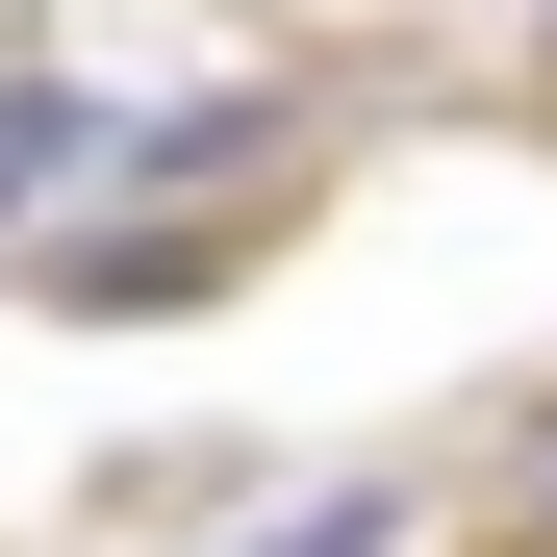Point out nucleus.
Masks as SVG:
<instances>
[{"instance_id":"1","label":"nucleus","mask_w":557,"mask_h":557,"mask_svg":"<svg viewBox=\"0 0 557 557\" xmlns=\"http://www.w3.org/2000/svg\"><path fill=\"white\" fill-rule=\"evenodd\" d=\"M102 177H127V102H102V76H51V51H0V278L102 203Z\"/></svg>"},{"instance_id":"2","label":"nucleus","mask_w":557,"mask_h":557,"mask_svg":"<svg viewBox=\"0 0 557 557\" xmlns=\"http://www.w3.org/2000/svg\"><path fill=\"white\" fill-rule=\"evenodd\" d=\"M482 557H557V381L482 431Z\"/></svg>"},{"instance_id":"3","label":"nucleus","mask_w":557,"mask_h":557,"mask_svg":"<svg viewBox=\"0 0 557 557\" xmlns=\"http://www.w3.org/2000/svg\"><path fill=\"white\" fill-rule=\"evenodd\" d=\"M253 557H406V482H330L305 532H253Z\"/></svg>"}]
</instances>
